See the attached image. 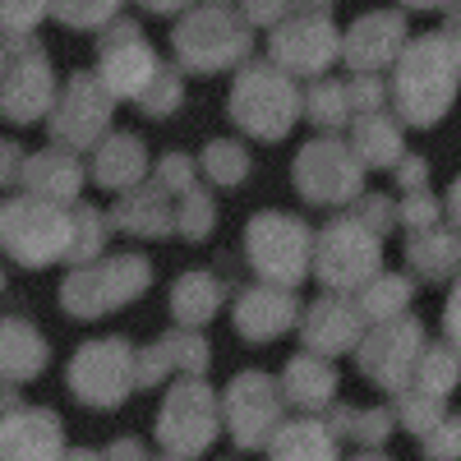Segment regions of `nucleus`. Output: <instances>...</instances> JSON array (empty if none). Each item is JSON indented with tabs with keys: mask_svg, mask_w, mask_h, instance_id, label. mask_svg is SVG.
<instances>
[{
	"mask_svg": "<svg viewBox=\"0 0 461 461\" xmlns=\"http://www.w3.org/2000/svg\"><path fill=\"white\" fill-rule=\"evenodd\" d=\"M152 286V263L139 249L125 254H97L88 263H74V273L60 286V310L74 319H102L125 304L143 300Z\"/></svg>",
	"mask_w": 461,
	"mask_h": 461,
	"instance_id": "nucleus-1",
	"label": "nucleus"
},
{
	"mask_svg": "<svg viewBox=\"0 0 461 461\" xmlns=\"http://www.w3.org/2000/svg\"><path fill=\"white\" fill-rule=\"evenodd\" d=\"M310 273L341 295H356L374 273H383V236L369 230L351 208L337 212L319 236H314V254H310Z\"/></svg>",
	"mask_w": 461,
	"mask_h": 461,
	"instance_id": "nucleus-2",
	"label": "nucleus"
},
{
	"mask_svg": "<svg viewBox=\"0 0 461 461\" xmlns=\"http://www.w3.org/2000/svg\"><path fill=\"white\" fill-rule=\"evenodd\" d=\"M310 254H314V230H310L304 217L277 212V208L249 217V226H245V258H249L258 282L295 291L304 277H310Z\"/></svg>",
	"mask_w": 461,
	"mask_h": 461,
	"instance_id": "nucleus-3",
	"label": "nucleus"
},
{
	"mask_svg": "<svg viewBox=\"0 0 461 461\" xmlns=\"http://www.w3.org/2000/svg\"><path fill=\"white\" fill-rule=\"evenodd\" d=\"M0 249L19 267H51L69 249V212L51 199H10L0 208Z\"/></svg>",
	"mask_w": 461,
	"mask_h": 461,
	"instance_id": "nucleus-4",
	"label": "nucleus"
},
{
	"mask_svg": "<svg viewBox=\"0 0 461 461\" xmlns=\"http://www.w3.org/2000/svg\"><path fill=\"white\" fill-rule=\"evenodd\" d=\"M456 51L452 37H425L415 42L397 69V111L411 125H434L452 102V84H456Z\"/></svg>",
	"mask_w": 461,
	"mask_h": 461,
	"instance_id": "nucleus-5",
	"label": "nucleus"
},
{
	"mask_svg": "<svg viewBox=\"0 0 461 461\" xmlns=\"http://www.w3.org/2000/svg\"><path fill=\"white\" fill-rule=\"evenodd\" d=\"M425 341H429L425 323L402 310V314H393V319L369 323V328L360 332V341H356L351 356H356L360 374L374 383V388L397 393V388H406V383H411L415 360H420V351H425Z\"/></svg>",
	"mask_w": 461,
	"mask_h": 461,
	"instance_id": "nucleus-6",
	"label": "nucleus"
},
{
	"mask_svg": "<svg viewBox=\"0 0 461 461\" xmlns=\"http://www.w3.org/2000/svg\"><path fill=\"white\" fill-rule=\"evenodd\" d=\"M69 393L93 411H115L134 393V346L125 337H97L74 351L65 369Z\"/></svg>",
	"mask_w": 461,
	"mask_h": 461,
	"instance_id": "nucleus-7",
	"label": "nucleus"
},
{
	"mask_svg": "<svg viewBox=\"0 0 461 461\" xmlns=\"http://www.w3.org/2000/svg\"><path fill=\"white\" fill-rule=\"evenodd\" d=\"M217 434H221L217 393L199 374H189L185 383H176L167 393V402L158 411V443L167 456H203Z\"/></svg>",
	"mask_w": 461,
	"mask_h": 461,
	"instance_id": "nucleus-8",
	"label": "nucleus"
},
{
	"mask_svg": "<svg viewBox=\"0 0 461 461\" xmlns=\"http://www.w3.org/2000/svg\"><path fill=\"white\" fill-rule=\"evenodd\" d=\"M217 406H221V425H226L230 443H236L240 452H258L267 443V434H273L282 425V415H286L277 378L263 374V369L236 374L230 388L217 397Z\"/></svg>",
	"mask_w": 461,
	"mask_h": 461,
	"instance_id": "nucleus-9",
	"label": "nucleus"
},
{
	"mask_svg": "<svg viewBox=\"0 0 461 461\" xmlns=\"http://www.w3.org/2000/svg\"><path fill=\"white\" fill-rule=\"evenodd\" d=\"M295 189H300V199L314 203V208H346L351 199H360L365 167L351 152V143L314 139V143H304L300 158H295Z\"/></svg>",
	"mask_w": 461,
	"mask_h": 461,
	"instance_id": "nucleus-10",
	"label": "nucleus"
},
{
	"mask_svg": "<svg viewBox=\"0 0 461 461\" xmlns=\"http://www.w3.org/2000/svg\"><path fill=\"white\" fill-rule=\"evenodd\" d=\"M295 88L282 79L277 69H263L254 65L245 79L236 84V97H230V115H236V125L249 130L254 139H267V143H277L291 125H295Z\"/></svg>",
	"mask_w": 461,
	"mask_h": 461,
	"instance_id": "nucleus-11",
	"label": "nucleus"
},
{
	"mask_svg": "<svg viewBox=\"0 0 461 461\" xmlns=\"http://www.w3.org/2000/svg\"><path fill=\"white\" fill-rule=\"evenodd\" d=\"M300 337H304V351H314V356H351L356 351V341L360 332L369 328L365 314H360V304L351 295H341V291H328L319 295L310 310H300Z\"/></svg>",
	"mask_w": 461,
	"mask_h": 461,
	"instance_id": "nucleus-12",
	"label": "nucleus"
},
{
	"mask_svg": "<svg viewBox=\"0 0 461 461\" xmlns=\"http://www.w3.org/2000/svg\"><path fill=\"white\" fill-rule=\"evenodd\" d=\"M230 323H236V332L254 346L277 341L282 332H291L300 323V300H295V291L273 286V282L245 286L236 295V304H230Z\"/></svg>",
	"mask_w": 461,
	"mask_h": 461,
	"instance_id": "nucleus-13",
	"label": "nucleus"
},
{
	"mask_svg": "<svg viewBox=\"0 0 461 461\" xmlns=\"http://www.w3.org/2000/svg\"><path fill=\"white\" fill-rule=\"evenodd\" d=\"M106 121H111V93L97 79L79 74V79L65 88V97L51 115V139L60 148H93L102 139Z\"/></svg>",
	"mask_w": 461,
	"mask_h": 461,
	"instance_id": "nucleus-14",
	"label": "nucleus"
},
{
	"mask_svg": "<svg viewBox=\"0 0 461 461\" xmlns=\"http://www.w3.org/2000/svg\"><path fill=\"white\" fill-rule=\"evenodd\" d=\"M176 47L189 69H221L245 51V28L226 14H194L176 32Z\"/></svg>",
	"mask_w": 461,
	"mask_h": 461,
	"instance_id": "nucleus-15",
	"label": "nucleus"
},
{
	"mask_svg": "<svg viewBox=\"0 0 461 461\" xmlns=\"http://www.w3.org/2000/svg\"><path fill=\"white\" fill-rule=\"evenodd\" d=\"M111 226L134 240H171L176 236V203L162 185H130L125 199L111 208Z\"/></svg>",
	"mask_w": 461,
	"mask_h": 461,
	"instance_id": "nucleus-16",
	"label": "nucleus"
},
{
	"mask_svg": "<svg viewBox=\"0 0 461 461\" xmlns=\"http://www.w3.org/2000/svg\"><path fill=\"white\" fill-rule=\"evenodd\" d=\"M65 429L47 406H10L0 415V456H60Z\"/></svg>",
	"mask_w": 461,
	"mask_h": 461,
	"instance_id": "nucleus-17",
	"label": "nucleus"
},
{
	"mask_svg": "<svg viewBox=\"0 0 461 461\" xmlns=\"http://www.w3.org/2000/svg\"><path fill=\"white\" fill-rule=\"evenodd\" d=\"M152 74H158V60L143 47V37L130 32V23H115V37H106L102 47V79L106 93H121V97H139Z\"/></svg>",
	"mask_w": 461,
	"mask_h": 461,
	"instance_id": "nucleus-18",
	"label": "nucleus"
},
{
	"mask_svg": "<svg viewBox=\"0 0 461 461\" xmlns=\"http://www.w3.org/2000/svg\"><path fill=\"white\" fill-rule=\"evenodd\" d=\"M277 388H282V402L304 411V415H323L332 402H337V369L328 356H314V351H300L286 360L282 378H277Z\"/></svg>",
	"mask_w": 461,
	"mask_h": 461,
	"instance_id": "nucleus-19",
	"label": "nucleus"
},
{
	"mask_svg": "<svg viewBox=\"0 0 461 461\" xmlns=\"http://www.w3.org/2000/svg\"><path fill=\"white\" fill-rule=\"evenodd\" d=\"M51 346L28 319H0V378L5 383H28L47 369Z\"/></svg>",
	"mask_w": 461,
	"mask_h": 461,
	"instance_id": "nucleus-20",
	"label": "nucleus"
},
{
	"mask_svg": "<svg viewBox=\"0 0 461 461\" xmlns=\"http://www.w3.org/2000/svg\"><path fill=\"white\" fill-rule=\"evenodd\" d=\"M19 180L28 185V194H37V199L74 203V199H79V189H84V167L56 143L47 152H37V158H23V176Z\"/></svg>",
	"mask_w": 461,
	"mask_h": 461,
	"instance_id": "nucleus-21",
	"label": "nucleus"
},
{
	"mask_svg": "<svg viewBox=\"0 0 461 461\" xmlns=\"http://www.w3.org/2000/svg\"><path fill=\"white\" fill-rule=\"evenodd\" d=\"M263 452H273L277 461H323L337 456V434L328 429L323 415H300V420H282L267 434Z\"/></svg>",
	"mask_w": 461,
	"mask_h": 461,
	"instance_id": "nucleus-22",
	"label": "nucleus"
},
{
	"mask_svg": "<svg viewBox=\"0 0 461 461\" xmlns=\"http://www.w3.org/2000/svg\"><path fill=\"white\" fill-rule=\"evenodd\" d=\"M47 106H51V69H47V60L42 56L19 60L14 74H10V84H5V93H0V111H5L10 121L28 125Z\"/></svg>",
	"mask_w": 461,
	"mask_h": 461,
	"instance_id": "nucleus-23",
	"label": "nucleus"
},
{
	"mask_svg": "<svg viewBox=\"0 0 461 461\" xmlns=\"http://www.w3.org/2000/svg\"><path fill=\"white\" fill-rule=\"evenodd\" d=\"M226 304V282L217 273H203V267H194V273H185L176 286H171V319L180 328H203L212 323V314Z\"/></svg>",
	"mask_w": 461,
	"mask_h": 461,
	"instance_id": "nucleus-24",
	"label": "nucleus"
},
{
	"mask_svg": "<svg viewBox=\"0 0 461 461\" xmlns=\"http://www.w3.org/2000/svg\"><path fill=\"white\" fill-rule=\"evenodd\" d=\"M277 56L286 69H300V74H314V69H328L332 51H337V37L328 28V19H304L286 32H277Z\"/></svg>",
	"mask_w": 461,
	"mask_h": 461,
	"instance_id": "nucleus-25",
	"label": "nucleus"
},
{
	"mask_svg": "<svg viewBox=\"0 0 461 461\" xmlns=\"http://www.w3.org/2000/svg\"><path fill=\"white\" fill-rule=\"evenodd\" d=\"M406 267H411V277H420V282H452L456 277V236L443 230V226L411 230Z\"/></svg>",
	"mask_w": 461,
	"mask_h": 461,
	"instance_id": "nucleus-26",
	"label": "nucleus"
},
{
	"mask_svg": "<svg viewBox=\"0 0 461 461\" xmlns=\"http://www.w3.org/2000/svg\"><path fill=\"white\" fill-rule=\"evenodd\" d=\"M148 176V152L134 134H111L102 139L97 158H93V180L106 189H130Z\"/></svg>",
	"mask_w": 461,
	"mask_h": 461,
	"instance_id": "nucleus-27",
	"label": "nucleus"
},
{
	"mask_svg": "<svg viewBox=\"0 0 461 461\" xmlns=\"http://www.w3.org/2000/svg\"><path fill=\"white\" fill-rule=\"evenodd\" d=\"M328 429L337 438H356L360 452H378L393 438L397 420H393L388 406H341V402H332L328 406Z\"/></svg>",
	"mask_w": 461,
	"mask_h": 461,
	"instance_id": "nucleus-28",
	"label": "nucleus"
},
{
	"mask_svg": "<svg viewBox=\"0 0 461 461\" xmlns=\"http://www.w3.org/2000/svg\"><path fill=\"white\" fill-rule=\"evenodd\" d=\"M402 19L397 14H369L365 23H356L351 32V42H346V56H351L356 69H378V65H388L402 47Z\"/></svg>",
	"mask_w": 461,
	"mask_h": 461,
	"instance_id": "nucleus-29",
	"label": "nucleus"
},
{
	"mask_svg": "<svg viewBox=\"0 0 461 461\" xmlns=\"http://www.w3.org/2000/svg\"><path fill=\"white\" fill-rule=\"evenodd\" d=\"M351 152L360 158V167H383L388 171L397 158H402V125H393L388 115H374L365 111L360 125H356V143Z\"/></svg>",
	"mask_w": 461,
	"mask_h": 461,
	"instance_id": "nucleus-30",
	"label": "nucleus"
},
{
	"mask_svg": "<svg viewBox=\"0 0 461 461\" xmlns=\"http://www.w3.org/2000/svg\"><path fill=\"white\" fill-rule=\"evenodd\" d=\"M415 295V277H397V273H374L360 291H356V304L365 323H378V319H393L402 314Z\"/></svg>",
	"mask_w": 461,
	"mask_h": 461,
	"instance_id": "nucleus-31",
	"label": "nucleus"
},
{
	"mask_svg": "<svg viewBox=\"0 0 461 461\" xmlns=\"http://www.w3.org/2000/svg\"><path fill=\"white\" fill-rule=\"evenodd\" d=\"M111 217L102 212V208H93V203H79L69 212V249H65V258L69 263H88V258H97V254H106L111 249Z\"/></svg>",
	"mask_w": 461,
	"mask_h": 461,
	"instance_id": "nucleus-32",
	"label": "nucleus"
},
{
	"mask_svg": "<svg viewBox=\"0 0 461 461\" xmlns=\"http://www.w3.org/2000/svg\"><path fill=\"white\" fill-rule=\"evenodd\" d=\"M388 411H393V420L406 429V434H415V438H425L438 420L447 415V397H434V393H425V388H397L393 393V402H388Z\"/></svg>",
	"mask_w": 461,
	"mask_h": 461,
	"instance_id": "nucleus-33",
	"label": "nucleus"
},
{
	"mask_svg": "<svg viewBox=\"0 0 461 461\" xmlns=\"http://www.w3.org/2000/svg\"><path fill=\"white\" fill-rule=\"evenodd\" d=\"M456 378H461L456 346H452V341H447V346L425 341V351H420V360H415V374H411L415 388H425V393H434V397H447V393L456 388Z\"/></svg>",
	"mask_w": 461,
	"mask_h": 461,
	"instance_id": "nucleus-34",
	"label": "nucleus"
},
{
	"mask_svg": "<svg viewBox=\"0 0 461 461\" xmlns=\"http://www.w3.org/2000/svg\"><path fill=\"white\" fill-rule=\"evenodd\" d=\"M212 226H217V203L203 185H189L185 194H176V236L180 240L199 245L212 236Z\"/></svg>",
	"mask_w": 461,
	"mask_h": 461,
	"instance_id": "nucleus-35",
	"label": "nucleus"
},
{
	"mask_svg": "<svg viewBox=\"0 0 461 461\" xmlns=\"http://www.w3.org/2000/svg\"><path fill=\"white\" fill-rule=\"evenodd\" d=\"M203 176L212 180V185H240L245 176H249V152H245V143H236V139H212L208 148H203Z\"/></svg>",
	"mask_w": 461,
	"mask_h": 461,
	"instance_id": "nucleus-36",
	"label": "nucleus"
},
{
	"mask_svg": "<svg viewBox=\"0 0 461 461\" xmlns=\"http://www.w3.org/2000/svg\"><path fill=\"white\" fill-rule=\"evenodd\" d=\"M167 337V351H171V365H176V374H203L208 365H212V346L203 341V332L199 328H171V332H162Z\"/></svg>",
	"mask_w": 461,
	"mask_h": 461,
	"instance_id": "nucleus-37",
	"label": "nucleus"
},
{
	"mask_svg": "<svg viewBox=\"0 0 461 461\" xmlns=\"http://www.w3.org/2000/svg\"><path fill=\"white\" fill-rule=\"evenodd\" d=\"M346 208H351L369 230H378V236H393V230H397V203L383 199V194H360V199H351Z\"/></svg>",
	"mask_w": 461,
	"mask_h": 461,
	"instance_id": "nucleus-38",
	"label": "nucleus"
},
{
	"mask_svg": "<svg viewBox=\"0 0 461 461\" xmlns=\"http://www.w3.org/2000/svg\"><path fill=\"white\" fill-rule=\"evenodd\" d=\"M397 226H406V230L438 226V203H434L429 189H411L406 203H397Z\"/></svg>",
	"mask_w": 461,
	"mask_h": 461,
	"instance_id": "nucleus-39",
	"label": "nucleus"
},
{
	"mask_svg": "<svg viewBox=\"0 0 461 461\" xmlns=\"http://www.w3.org/2000/svg\"><path fill=\"white\" fill-rule=\"evenodd\" d=\"M158 185L167 189V194H185L189 185H199L194 158H185V152H167V158L158 162Z\"/></svg>",
	"mask_w": 461,
	"mask_h": 461,
	"instance_id": "nucleus-40",
	"label": "nucleus"
},
{
	"mask_svg": "<svg viewBox=\"0 0 461 461\" xmlns=\"http://www.w3.org/2000/svg\"><path fill=\"white\" fill-rule=\"evenodd\" d=\"M115 10V0H56V14L74 28H93Z\"/></svg>",
	"mask_w": 461,
	"mask_h": 461,
	"instance_id": "nucleus-41",
	"label": "nucleus"
},
{
	"mask_svg": "<svg viewBox=\"0 0 461 461\" xmlns=\"http://www.w3.org/2000/svg\"><path fill=\"white\" fill-rule=\"evenodd\" d=\"M310 115H314V121H319L323 130L341 125V121H346V93H341L337 84L314 88V97H310Z\"/></svg>",
	"mask_w": 461,
	"mask_h": 461,
	"instance_id": "nucleus-42",
	"label": "nucleus"
},
{
	"mask_svg": "<svg viewBox=\"0 0 461 461\" xmlns=\"http://www.w3.org/2000/svg\"><path fill=\"white\" fill-rule=\"evenodd\" d=\"M461 452V438H456V415H443L438 425L425 434V456H443V461H452Z\"/></svg>",
	"mask_w": 461,
	"mask_h": 461,
	"instance_id": "nucleus-43",
	"label": "nucleus"
},
{
	"mask_svg": "<svg viewBox=\"0 0 461 461\" xmlns=\"http://www.w3.org/2000/svg\"><path fill=\"white\" fill-rule=\"evenodd\" d=\"M388 171H397V185L406 189V194H411V189H425V176H429L425 158H397Z\"/></svg>",
	"mask_w": 461,
	"mask_h": 461,
	"instance_id": "nucleus-44",
	"label": "nucleus"
},
{
	"mask_svg": "<svg viewBox=\"0 0 461 461\" xmlns=\"http://www.w3.org/2000/svg\"><path fill=\"white\" fill-rule=\"evenodd\" d=\"M23 176V152L14 143H0V185H14Z\"/></svg>",
	"mask_w": 461,
	"mask_h": 461,
	"instance_id": "nucleus-45",
	"label": "nucleus"
},
{
	"mask_svg": "<svg viewBox=\"0 0 461 461\" xmlns=\"http://www.w3.org/2000/svg\"><path fill=\"white\" fill-rule=\"evenodd\" d=\"M245 5H249V0H245ZM277 10H282V0H254L249 19H254V23H267V19H277Z\"/></svg>",
	"mask_w": 461,
	"mask_h": 461,
	"instance_id": "nucleus-46",
	"label": "nucleus"
},
{
	"mask_svg": "<svg viewBox=\"0 0 461 461\" xmlns=\"http://www.w3.org/2000/svg\"><path fill=\"white\" fill-rule=\"evenodd\" d=\"M10 406H19V383H5V378H0V415H5Z\"/></svg>",
	"mask_w": 461,
	"mask_h": 461,
	"instance_id": "nucleus-47",
	"label": "nucleus"
},
{
	"mask_svg": "<svg viewBox=\"0 0 461 461\" xmlns=\"http://www.w3.org/2000/svg\"><path fill=\"white\" fill-rule=\"evenodd\" d=\"M443 332H447V341H456V295H447V310H443Z\"/></svg>",
	"mask_w": 461,
	"mask_h": 461,
	"instance_id": "nucleus-48",
	"label": "nucleus"
},
{
	"mask_svg": "<svg viewBox=\"0 0 461 461\" xmlns=\"http://www.w3.org/2000/svg\"><path fill=\"white\" fill-rule=\"evenodd\" d=\"M143 452H148L143 443H111L106 447V456H143Z\"/></svg>",
	"mask_w": 461,
	"mask_h": 461,
	"instance_id": "nucleus-49",
	"label": "nucleus"
},
{
	"mask_svg": "<svg viewBox=\"0 0 461 461\" xmlns=\"http://www.w3.org/2000/svg\"><path fill=\"white\" fill-rule=\"evenodd\" d=\"M143 5H148V10H162V14H167V10H176V5H185V0H143Z\"/></svg>",
	"mask_w": 461,
	"mask_h": 461,
	"instance_id": "nucleus-50",
	"label": "nucleus"
},
{
	"mask_svg": "<svg viewBox=\"0 0 461 461\" xmlns=\"http://www.w3.org/2000/svg\"><path fill=\"white\" fill-rule=\"evenodd\" d=\"M411 5H434V0H411Z\"/></svg>",
	"mask_w": 461,
	"mask_h": 461,
	"instance_id": "nucleus-51",
	"label": "nucleus"
},
{
	"mask_svg": "<svg viewBox=\"0 0 461 461\" xmlns=\"http://www.w3.org/2000/svg\"><path fill=\"white\" fill-rule=\"evenodd\" d=\"M0 291H5V273H0Z\"/></svg>",
	"mask_w": 461,
	"mask_h": 461,
	"instance_id": "nucleus-52",
	"label": "nucleus"
}]
</instances>
